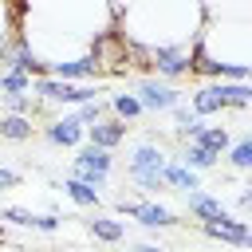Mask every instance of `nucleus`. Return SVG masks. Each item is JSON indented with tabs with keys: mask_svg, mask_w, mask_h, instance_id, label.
Instances as JSON below:
<instances>
[{
	"mask_svg": "<svg viewBox=\"0 0 252 252\" xmlns=\"http://www.w3.org/2000/svg\"><path fill=\"white\" fill-rule=\"evenodd\" d=\"M201 24H205V12L197 0H134L114 16V35H122L130 47H142V51H154V47L193 51Z\"/></svg>",
	"mask_w": 252,
	"mask_h": 252,
	"instance_id": "f03ea898",
	"label": "nucleus"
},
{
	"mask_svg": "<svg viewBox=\"0 0 252 252\" xmlns=\"http://www.w3.org/2000/svg\"><path fill=\"white\" fill-rule=\"evenodd\" d=\"M87 228H91L98 240H106V244H122V240H126V224L114 220V217H106V213H94V217L87 220Z\"/></svg>",
	"mask_w": 252,
	"mask_h": 252,
	"instance_id": "dca6fc26",
	"label": "nucleus"
},
{
	"mask_svg": "<svg viewBox=\"0 0 252 252\" xmlns=\"http://www.w3.org/2000/svg\"><path fill=\"white\" fill-rule=\"evenodd\" d=\"M16 185H20V173L8 169V165H0V189H16Z\"/></svg>",
	"mask_w": 252,
	"mask_h": 252,
	"instance_id": "bb28decb",
	"label": "nucleus"
},
{
	"mask_svg": "<svg viewBox=\"0 0 252 252\" xmlns=\"http://www.w3.org/2000/svg\"><path fill=\"white\" fill-rule=\"evenodd\" d=\"M252 209V189L248 185H240V193H236V217H244Z\"/></svg>",
	"mask_w": 252,
	"mask_h": 252,
	"instance_id": "a878e982",
	"label": "nucleus"
},
{
	"mask_svg": "<svg viewBox=\"0 0 252 252\" xmlns=\"http://www.w3.org/2000/svg\"><path fill=\"white\" fill-rule=\"evenodd\" d=\"M161 181H165V185H173V189H181V193L201 189L197 173H193L189 165H181V161H165V165H161Z\"/></svg>",
	"mask_w": 252,
	"mask_h": 252,
	"instance_id": "f3484780",
	"label": "nucleus"
},
{
	"mask_svg": "<svg viewBox=\"0 0 252 252\" xmlns=\"http://www.w3.org/2000/svg\"><path fill=\"white\" fill-rule=\"evenodd\" d=\"M106 110H110V106L94 98V102H83V106H75V114H71V118H75L79 126H91V122H98V118H102Z\"/></svg>",
	"mask_w": 252,
	"mask_h": 252,
	"instance_id": "b1692460",
	"label": "nucleus"
},
{
	"mask_svg": "<svg viewBox=\"0 0 252 252\" xmlns=\"http://www.w3.org/2000/svg\"><path fill=\"white\" fill-rule=\"evenodd\" d=\"M130 91H134V98L142 102V114H169L173 106L185 102V91H177L173 83H161V79H154V75L134 79Z\"/></svg>",
	"mask_w": 252,
	"mask_h": 252,
	"instance_id": "39448f33",
	"label": "nucleus"
},
{
	"mask_svg": "<svg viewBox=\"0 0 252 252\" xmlns=\"http://www.w3.org/2000/svg\"><path fill=\"white\" fill-rule=\"evenodd\" d=\"M16 35H20V4L0 0V59H8V47Z\"/></svg>",
	"mask_w": 252,
	"mask_h": 252,
	"instance_id": "2eb2a0df",
	"label": "nucleus"
},
{
	"mask_svg": "<svg viewBox=\"0 0 252 252\" xmlns=\"http://www.w3.org/2000/svg\"><path fill=\"white\" fill-rule=\"evenodd\" d=\"M83 138H87V126H79L71 114H63V118H55V122L43 126V142L47 146H79Z\"/></svg>",
	"mask_w": 252,
	"mask_h": 252,
	"instance_id": "9d476101",
	"label": "nucleus"
},
{
	"mask_svg": "<svg viewBox=\"0 0 252 252\" xmlns=\"http://www.w3.org/2000/svg\"><path fill=\"white\" fill-rule=\"evenodd\" d=\"M185 205H189V213L197 217V220H224L232 209L220 201V197H213V193H201V189H189L185 193Z\"/></svg>",
	"mask_w": 252,
	"mask_h": 252,
	"instance_id": "f8f14e48",
	"label": "nucleus"
},
{
	"mask_svg": "<svg viewBox=\"0 0 252 252\" xmlns=\"http://www.w3.org/2000/svg\"><path fill=\"white\" fill-rule=\"evenodd\" d=\"M20 4V39L32 47L35 63L91 55V43L114 32V8L106 0H16Z\"/></svg>",
	"mask_w": 252,
	"mask_h": 252,
	"instance_id": "f257e3e1",
	"label": "nucleus"
},
{
	"mask_svg": "<svg viewBox=\"0 0 252 252\" xmlns=\"http://www.w3.org/2000/svg\"><path fill=\"white\" fill-rule=\"evenodd\" d=\"M0 220L20 224V228H35V232H59V228H63L59 213H32V209H16V205L0 209Z\"/></svg>",
	"mask_w": 252,
	"mask_h": 252,
	"instance_id": "1a4fd4ad",
	"label": "nucleus"
},
{
	"mask_svg": "<svg viewBox=\"0 0 252 252\" xmlns=\"http://www.w3.org/2000/svg\"><path fill=\"white\" fill-rule=\"evenodd\" d=\"M43 75H51V79H59V83H79V79H98V63L91 59V55H83V59H67V63H51Z\"/></svg>",
	"mask_w": 252,
	"mask_h": 252,
	"instance_id": "ddd939ff",
	"label": "nucleus"
},
{
	"mask_svg": "<svg viewBox=\"0 0 252 252\" xmlns=\"http://www.w3.org/2000/svg\"><path fill=\"white\" fill-rule=\"evenodd\" d=\"M114 209L126 213V217H138L142 228H173V224H177V217H173L165 205H158V201H130V197H118Z\"/></svg>",
	"mask_w": 252,
	"mask_h": 252,
	"instance_id": "0eeeda50",
	"label": "nucleus"
},
{
	"mask_svg": "<svg viewBox=\"0 0 252 252\" xmlns=\"http://www.w3.org/2000/svg\"><path fill=\"white\" fill-rule=\"evenodd\" d=\"M4 98V106H8V114H24V118H32V110H35V102H32V94H0Z\"/></svg>",
	"mask_w": 252,
	"mask_h": 252,
	"instance_id": "393cba45",
	"label": "nucleus"
},
{
	"mask_svg": "<svg viewBox=\"0 0 252 252\" xmlns=\"http://www.w3.org/2000/svg\"><path fill=\"white\" fill-rule=\"evenodd\" d=\"M106 106L114 110L118 122H134V118H142V102L134 98V91H118V94H110Z\"/></svg>",
	"mask_w": 252,
	"mask_h": 252,
	"instance_id": "a211bd4d",
	"label": "nucleus"
},
{
	"mask_svg": "<svg viewBox=\"0 0 252 252\" xmlns=\"http://www.w3.org/2000/svg\"><path fill=\"white\" fill-rule=\"evenodd\" d=\"M106 4H110V8H114V16H118V12H122V8H130L134 0H106Z\"/></svg>",
	"mask_w": 252,
	"mask_h": 252,
	"instance_id": "c85d7f7f",
	"label": "nucleus"
},
{
	"mask_svg": "<svg viewBox=\"0 0 252 252\" xmlns=\"http://www.w3.org/2000/svg\"><path fill=\"white\" fill-rule=\"evenodd\" d=\"M181 165H189L193 173H201V169H213L217 165V158L209 154V150H201V146H193V142H185V150H181V158H177Z\"/></svg>",
	"mask_w": 252,
	"mask_h": 252,
	"instance_id": "4be33fe9",
	"label": "nucleus"
},
{
	"mask_svg": "<svg viewBox=\"0 0 252 252\" xmlns=\"http://www.w3.org/2000/svg\"><path fill=\"white\" fill-rule=\"evenodd\" d=\"M32 79H35V75L4 71V75H0V94H28V91H32Z\"/></svg>",
	"mask_w": 252,
	"mask_h": 252,
	"instance_id": "5701e85b",
	"label": "nucleus"
},
{
	"mask_svg": "<svg viewBox=\"0 0 252 252\" xmlns=\"http://www.w3.org/2000/svg\"><path fill=\"white\" fill-rule=\"evenodd\" d=\"M228 154V161H232V169H252V138L248 134H240V138H232V146L224 150Z\"/></svg>",
	"mask_w": 252,
	"mask_h": 252,
	"instance_id": "412c9836",
	"label": "nucleus"
},
{
	"mask_svg": "<svg viewBox=\"0 0 252 252\" xmlns=\"http://www.w3.org/2000/svg\"><path fill=\"white\" fill-rule=\"evenodd\" d=\"M63 193H67L75 205H83V209H98V205H102V193H98V189H91L87 181H75V177H67V181H63Z\"/></svg>",
	"mask_w": 252,
	"mask_h": 252,
	"instance_id": "6ab92c4d",
	"label": "nucleus"
},
{
	"mask_svg": "<svg viewBox=\"0 0 252 252\" xmlns=\"http://www.w3.org/2000/svg\"><path fill=\"white\" fill-rule=\"evenodd\" d=\"M126 252H165L161 244H126Z\"/></svg>",
	"mask_w": 252,
	"mask_h": 252,
	"instance_id": "cd10ccee",
	"label": "nucleus"
},
{
	"mask_svg": "<svg viewBox=\"0 0 252 252\" xmlns=\"http://www.w3.org/2000/svg\"><path fill=\"white\" fill-rule=\"evenodd\" d=\"M126 122H118V118H98V122H91L87 126V138H91V146H98V150H114V146H122L126 142Z\"/></svg>",
	"mask_w": 252,
	"mask_h": 252,
	"instance_id": "9b49d317",
	"label": "nucleus"
},
{
	"mask_svg": "<svg viewBox=\"0 0 252 252\" xmlns=\"http://www.w3.org/2000/svg\"><path fill=\"white\" fill-rule=\"evenodd\" d=\"M248 102H252L248 83H209V87H197L189 94V110L197 118H209L220 110H248Z\"/></svg>",
	"mask_w": 252,
	"mask_h": 252,
	"instance_id": "7ed1b4c3",
	"label": "nucleus"
},
{
	"mask_svg": "<svg viewBox=\"0 0 252 252\" xmlns=\"http://www.w3.org/2000/svg\"><path fill=\"white\" fill-rule=\"evenodd\" d=\"M205 20H248V0H197Z\"/></svg>",
	"mask_w": 252,
	"mask_h": 252,
	"instance_id": "4468645a",
	"label": "nucleus"
},
{
	"mask_svg": "<svg viewBox=\"0 0 252 252\" xmlns=\"http://www.w3.org/2000/svg\"><path fill=\"white\" fill-rule=\"evenodd\" d=\"M201 232L209 240H220V244H236V248H252V228L244 217L228 213L224 220H201Z\"/></svg>",
	"mask_w": 252,
	"mask_h": 252,
	"instance_id": "6e6552de",
	"label": "nucleus"
},
{
	"mask_svg": "<svg viewBox=\"0 0 252 252\" xmlns=\"http://www.w3.org/2000/svg\"><path fill=\"white\" fill-rule=\"evenodd\" d=\"M110 169H114L110 150H98V146L87 142V146L75 154V169H71V177H75V181H87L91 189H102L106 177H110Z\"/></svg>",
	"mask_w": 252,
	"mask_h": 252,
	"instance_id": "423d86ee",
	"label": "nucleus"
},
{
	"mask_svg": "<svg viewBox=\"0 0 252 252\" xmlns=\"http://www.w3.org/2000/svg\"><path fill=\"white\" fill-rule=\"evenodd\" d=\"M165 161H169V158H165V150H161L158 142H142V146L130 150L126 177H130L146 197H154V193L165 189V181H161V165H165Z\"/></svg>",
	"mask_w": 252,
	"mask_h": 252,
	"instance_id": "20e7f679",
	"label": "nucleus"
},
{
	"mask_svg": "<svg viewBox=\"0 0 252 252\" xmlns=\"http://www.w3.org/2000/svg\"><path fill=\"white\" fill-rule=\"evenodd\" d=\"M32 118H24V114H4L0 118V138H8V142H28L32 138Z\"/></svg>",
	"mask_w": 252,
	"mask_h": 252,
	"instance_id": "aec40b11",
	"label": "nucleus"
}]
</instances>
